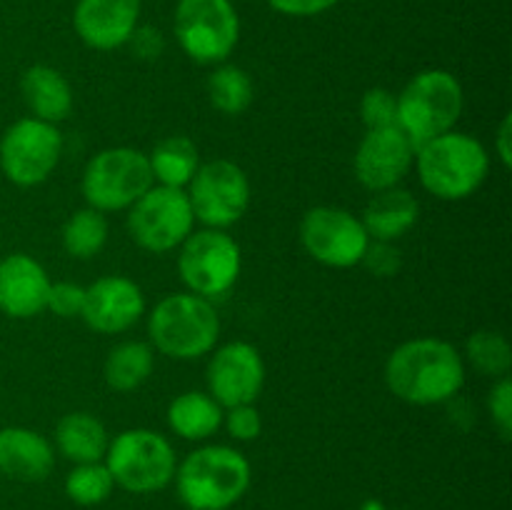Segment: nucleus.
<instances>
[{
	"label": "nucleus",
	"mask_w": 512,
	"mask_h": 510,
	"mask_svg": "<svg viewBox=\"0 0 512 510\" xmlns=\"http://www.w3.org/2000/svg\"><path fill=\"white\" fill-rule=\"evenodd\" d=\"M385 385L403 403H448L465 385V360L448 340H405L385 360Z\"/></svg>",
	"instance_id": "nucleus-1"
},
{
	"label": "nucleus",
	"mask_w": 512,
	"mask_h": 510,
	"mask_svg": "<svg viewBox=\"0 0 512 510\" xmlns=\"http://www.w3.org/2000/svg\"><path fill=\"white\" fill-rule=\"evenodd\" d=\"M173 480L188 510H228L248 493L253 468L230 445H203L178 463Z\"/></svg>",
	"instance_id": "nucleus-2"
},
{
	"label": "nucleus",
	"mask_w": 512,
	"mask_h": 510,
	"mask_svg": "<svg viewBox=\"0 0 512 510\" xmlns=\"http://www.w3.org/2000/svg\"><path fill=\"white\" fill-rule=\"evenodd\" d=\"M413 165L430 195L455 203L470 198L485 183L490 155L478 138L450 130L415 148Z\"/></svg>",
	"instance_id": "nucleus-3"
},
{
	"label": "nucleus",
	"mask_w": 512,
	"mask_h": 510,
	"mask_svg": "<svg viewBox=\"0 0 512 510\" xmlns=\"http://www.w3.org/2000/svg\"><path fill=\"white\" fill-rule=\"evenodd\" d=\"M150 343L175 360L208 355L220 338V318L208 298L195 293L165 295L148 318Z\"/></svg>",
	"instance_id": "nucleus-4"
},
{
	"label": "nucleus",
	"mask_w": 512,
	"mask_h": 510,
	"mask_svg": "<svg viewBox=\"0 0 512 510\" xmlns=\"http://www.w3.org/2000/svg\"><path fill=\"white\" fill-rule=\"evenodd\" d=\"M463 85L448 70H423L398 93V128L420 148L450 133L463 115Z\"/></svg>",
	"instance_id": "nucleus-5"
},
{
	"label": "nucleus",
	"mask_w": 512,
	"mask_h": 510,
	"mask_svg": "<svg viewBox=\"0 0 512 510\" xmlns=\"http://www.w3.org/2000/svg\"><path fill=\"white\" fill-rule=\"evenodd\" d=\"M103 463L118 488L148 495L173 483L178 455L165 435L148 428H130L110 440Z\"/></svg>",
	"instance_id": "nucleus-6"
},
{
	"label": "nucleus",
	"mask_w": 512,
	"mask_h": 510,
	"mask_svg": "<svg viewBox=\"0 0 512 510\" xmlns=\"http://www.w3.org/2000/svg\"><path fill=\"white\" fill-rule=\"evenodd\" d=\"M148 155L138 148H105L88 160L83 170V198L88 208L100 213L128 210L135 200L153 188Z\"/></svg>",
	"instance_id": "nucleus-7"
},
{
	"label": "nucleus",
	"mask_w": 512,
	"mask_h": 510,
	"mask_svg": "<svg viewBox=\"0 0 512 510\" xmlns=\"http://www.w3.org/2000/svg\"><path fill=\"white\" fill-rule=\"evenodd\" d=\"M173 30L190 60L220 65L238 45L240 18L230 0H178Z\"/></svg>",
	"instance_id": "nucleus-8"
},
{
	"label": "nucleus",
	"mask_w": 512,
	"mask_h": 510,
	"mask_svg": "<svg viewBox=\"0 0 512 510\" xmlns=\"http://www.w3.org/2000/svg\"><path fill=\"white\" fill-rule=\"evenodd\" d=\"M243 253L233 235L225 230L205 228L190 233L180 245L178 273L190 293L200 298H218L238 283Z\"/></svg>",
	"instance_id": "nucleus-9"
},
{
	"label": "nucleus",
	"mask_w": 512,
	"mask_h": 510,
	"mask_svg": "<svg viewBox=\"0 0 512 510\" xmlns=\"http://www.w3.org/2000/svg\"><path fill=\"white\" fill-rule=\"evenodd\" d=\"M195 215L183 188L153 185L128 208V230L135 243L155 255L180 248L193 233Z\"/></svg>",
	"instance_id": "nucleus-10"
},
{
	"label": "nucleus",
	"mask_w": 512,
	"mask_h": 510,
	"mask_svg": "<svg viewBox=\"0 0 512 510\" xmlns=\"http://www.w3.org/2000/svg\"><path fill=\"white\" fill-rule=\"evenodd\" d=\"M63 155V135L53 123L20 118L0 138V170L10 183L33 188L45 183Z\"/></svg>",
	"instance_id": "nucleus-11"
},
{
	"label": "nucleus",
	"mask_w": 512,
	"mask_h": 510,
	"mask_svg": "<svg viewBox=\"0 0 512 510\" xmlns=\"http://www.w3.org/2000/svg\"><path fill=\"white\" fill-rule=\"evenodd\" d=\"M195 220L205 228L225 230L238 223L250 208V180L233 160H210L195 170L185 190Z\"/></svg>",
	"instance_id": "nucleus-12"
},
{
	"label": "nucleus",
	"mask_w": 512,
	"mask_h": 510,
	"mask_svg": "<svg viewBox=\"0 0 512 510\" xmlns=\"http://www.w3.org/2000/svg\"><path fill=\"white\" fill-rule=\"evenodd\" d=\"M300 243L310 258L328 268H353L363 260L370 238L363 220L355 218L350 210L318 205L303 215Z\"/></svg>",
	"instance_id": "nucleus-13"
},
{
	"label": "nucleus",
	"mask_w": 512,
	"mask_h": 510,
	"mask_svg": "<svg viewBox=\"0 0 512 510\" xmlns=\"http://www.w3.org/2000/svg\"><path fill=\"white\" fill-rule=\"evenodd\" d=\"M415 163V145L398 125L365 133L353 158L358 183L370 193L398 188Z\"/></svg>",
	"instance_id": "nucleus-14"
},
{
	"label": "nucleus",
	"mask_w": 512,
	"mask_h": 510,
	"mask_svg": "<svg viewBox=\"0 0 512 510\" xmlns=\"http://www.w3.org/2000/svg\"><path fill=\"white\" fill-rule=\"evenodd\" d=\"M208 393L223 408L255 403L265 385L263 355L245 340H233L213 353L208 363Z\"/></svg>",
	"instance_id": "nucleus-15"
},
{
	"label": "nucleus",
	"mask_w": 512,
	"mask_h": 510,
	"mask_svg": "<svg viewBox=\"0 0 512 510\" xmlns=\"http://www.w3.org/2000/svg\"><path fill=\"white\" fill-rule=\"evenodd\" d=\"M145 313V295L138 283L125 275H103L85 288L80 318L95 333L115 335L133 328Z\"/></svg>",
	"instance_id": "nucleus-16"
},
{
	"label": "nucleus",
	"mask_w": 512,
	"mask_h": 510,
	"mask_svg": "<svg viewBox=\"0 0 512 510\" xmlns=\"http://www.w3.org/2000/svg\"><path fill=\"white\" fill-rule=\"evenodd\" d=\"M138 18L140 0H78L73 25L88 48L115 50L128 45Z\"/></svg>",
	"instance_id": "nucleus-17"
},
{
	"label": "nucleus",
	"mask_w": 512,
	"mask_h": 510,
	"mask_svg": "<svg viewBox=\"0 0 512 510\" xmlns=\"http://www.w3.org/2000/svg\"><path fill=\"white\" fill-rule=\"evenodd\" d=\"M50 278L43 265L25 253L0 260V313L8 318H33L48 305Z\"/></svg>",
	"instance_id": "nucleus-18"
},
{
	"label": "nucleus",
	"mask_w": 512,
	"mask_h": 510,
	"mask_svg": "<svg viewBox=\"0 0 512 510\" xmlns=\"http://www.w3.org/2000/svg\"><path fill=\"white\" fill-rule=\"evenodd\" d=\"M55 468L53 445L38 430L10 428L0 430V473L18 483H40Z\"/></svg>",
	"instance_id": "nucleus-19"
},
{
	"label": "nucleus",
	"mask_w": 512,
	"mask_h": 510,
	"mask_svg": "<svg viewBox=\"0 0 512 510\" xmlns=\"http://www.w3.org/2000/svg\"><path fill=\"white\" fill-rule=\"evenodd\" d=\"M418 218V198L405 188H388L380 190V193H373V198L365 205V213L360 220H363V228L370 240L395 243L408 230L415 228Z\"/></svg>",
	"instance_id": "nucleus-20"
},
{
	"label": "nucleus",
	"mask_w": 512,
	"mask_h": 510,
	"mask_svg": "<svg viewBox=\"0 0 512 510\" xmlns=\"http://www.w3.org/2000/svg\"><path fill=\"white\" fill-rule=\"evenodd\" d=\"M20 93L33 118L60 123L73 110V88L60 70L50 65H33L20 78Z\"/></svg>",
	"instance_id": "nucleus-21"
},
{
	"label": "nucleus",
	"mask_w": 512,
	"mask_h": 510,
	"mask_svg": "<svg viewBox=\"0 0 512 510\" xmlns=\"http://www.w3.org/2000/svg\"><path fill=\"white\" fill-rule=\"evenodd\" d=\"M108 445V430L90 413H68L55 425V448L75 465L100 463Z\"/></svg>",
	"instance_id": "nucleus-22"
},
{
	"label": "nucleus",
	"mask_w": 512,
	"mask_h": 510,
	"mask_svg": "<svg viewBox=\"0 0 512 510\" xmlns=\"http://www.w3.org/2000/svg\"><path fill=\"white\" fill-rule=\"evenodd\" d=\"M168 425L183 440H208L223 425V405L210 393L188 390L180 393L168 408Z\"/></svg>",
	"instance_id": "nucleus-23"
},
{
	"label": "nucleus",
	"mask_w": 512,
	"mask_h": 510,
	"mask_svg": "<svg viewBox=\"0 0 512 510\" xmlns=\"http://www.w3.org/2000/svg\"><path fill=\"white\" fill-rule=\"evenodd\" d=\"M153 348L143 340H125L115 345L103 365V378L115 393H133L153 375Z\"/></svg>",
	"instance_id": "nucleus-24"
},
{
	"label": "nucleus",
	"mask_w": 512,
	"mask_h": 510,
	"mask_svg": "<svg viewBox=\"0 0 512 510\" xmlns=\"http://www.w3.org/2000/svg\"><path fill=\"white\" fill-rule=\"evenodd\" d=\"M148 163L158 185L185 190L193 180L195 170L200 168L198 145L188 135H168L155 145L153 153L148 155Z\"/></svg>",
	"instance_id": "nucleus-25"
},
{
	"label": "nucleus",
	"mask_w": 512,
	"mask_h": 510,
	"mask_svg": "<svg viewBox=\"0 0 512 510\" xmlns=\"http://www.w3.org/2000/svg\"><path fill=\"white\" fill-rule=\"evenodd\" d=\"M108 233L110 228L105 213L95 208H80L65 220L60 240H63V248L70 258L90 260L105 248Z\"/></svg>",
	"instance_id": "nucleus-26"
},
{
	"label": "nucleus",
	"mask_w": 512,
	"mask_h": 510,
	"mask_svg": "<svg viewBox=\"0 0 512 510\" xmlns=\"http://www.w3.org/2000/svg\"><path fill=\"white\" fill-rule=\"evenodd\" d=\"M208 98L223 115H240L253 103V80L238 65L223 63L208 78Z\"/></svg>",
	"instance_id": "nucleus-27"
},
{
	"label": "nucleus",
	"mask_w": 512,
	"mask_h": 510,
	"mask_svg": "<svg viewBox=\"0 0 512 510\" xmlns=\"http://www.w3.org/2000/svg\"><path fill=\"white\" fill-rule=\"evenodd\" d=\"M113 490L115 480L103 460L100 463H80L65 475V495L83 508L105 503L113 495Z\"/></svg>",
	"instance_id": "nucleus-28"
},
{
	"label": "nucleus",
	"mask_w": 512,
	"mask_h": 510,
	"mask_svg": "<svg viewBox=\"0 0 512 510\" xmlns=\"http://www.w3.org/2000/svg\"><path fill=\"white\" fill-rule=\"evenodd\" d=\"M465 355L478 373L490 378H505L512 368V348L508 338L498 330H478L470 335Z\"/></svg>",
	"instance_id": "nucleus-29"
},
{
	"label": "nucleus",
	"mask_w": 512,
	"mask_h": 510,
	"mask_svg": "<svg viewBox=\"0 0 512 510\" xmlns=\"http://www.w3.org/2000/svg\"><path fill=\"white\" fill-rule=\"evenodd\" d=\"M360 118L368 130L398 125V95L388 88H370L360 100Z\"/></svg>",
	"instance_id": "nucleus-30"
},
{
	"label": "nucleus",
	"mask_w": 512,
	"mask_h": 510,
	"mask_svg": "<svg viewBox=\"0 0 512 510\" xmlns=\"http://www.w3.org/2000/svg\"><path fill=\"white\" fill-rule=\"evenodd\" d=\"M83 305H85L83 285L68 283V280L50 283L48 305H45V310H53V315H58V318H80Z\"/></svg>",
	"instance_id": "nucleus-31"
},
{
	"label": "nucleus",
	"mask_w": 512,
	"mask_h": 510,
	"mask_svg": "<svg viewBox=\"0 0 512 510\" xmlns=\"http://www.w3.org/2000/svg\"><path fill=\"white\" fill-rule=\"evenodd\" d=\"M488 410L490 418H493L495 430L500 433V438L510 440L512 435V380L510 375L498 378V383L493 385L488 398Z\"/></svg>",
	"instance_id": "nucleus-32"
},
{
	"label": "nucleus",
	"mask_w": 512,
	"mask_h": 510,
	"mask_svg": "<svg viewBox=\"0 0 512 510\" xmlns=\"http://www.w3.org/2000/svg\"><path fill=\"white\" fill-rule=\"evenodd\" d=\"M223 423L228 428L230 438L240 440V443L255 440L260 435V430H263V418H260L258 408L253 403L228 408V413H223Z\"/></svg>",
	"instance_id": "nucleus-33"
},
{
	"label": "nucleus",
	"mask_w": 512,
	"mask_h": 510,
	"mask_svg": "<svg viewBox=\"0 0 512 510\" xmlns=\"http://www.w3.org/2000/svg\"><path fill=\"white\" fill-rule=\"evenodd\" d=\"M360 263L378 278H393L398 275L400 265H403V253L395 248L393 243H383V240H370L368 250H365Z\"/></svg>",
	"instance_id": "nucleus-34"
},
{
	"label": "nucleus",
	"mask_w": 512,
	"mask_h": 510,
	"mask_svg": "<svg viewBox=\"0 0 512 510\" xmlns=\"http://www.w3.org/2000/svg\"><path fill=\"white\" fill-rule=\"evenodd\" d=\"M130 50L135 53V58L140 60H158L163 55L165 40L160 35V30L155 28H135L133 35L128 40Z\"/></svg>",
	"instance_id": "nucleus-35"
},
{
	"label": "nucleus",
	"mask_w": 512,
	"mask_h": 510,
	"mask_svg": "<svg viewBox=\"0 0 512 510\" xmlns=\"http://www.w3.org/2000/svg\"><path fill=\"white\" fill-rule=\"evenodd\" d=\"M273 10L283 15H293V18H310V15H320L338 5V0H268Z\"/></svg>",
	"instance_id": "nucleus-36"
},
{
	"label": "nucleus",
	"mask_w": 512,
	"mask_h": 510,
	"mask_svg": "<svg viewBox=\"0 0 512 510\" xmlns=\"http://www.w3.org/2000/svg\"><path fill=\"white\" fill-rule=\"evenodd\" d=\"M510 138H512V120H510V115H505L503 123H500V130H498V140H495V150H498V155H500V160H503L505 168H510V163H512Z\"/></svg>",
	"instance_id": "nucleus-37"
},
{
	"label": "nucleus",
	"mask_w": 512,
	"mask_h": 510,
	"mask_svg": "<svg viewBox=\"0 0 512 510\" xmlns=\"http://www.w3.org/2000/svg\"><path fill=\"white\" fill-rule=\"evenodd\" d=\"M360 510H385V505L380 503V500L370 498V500H365L363 505H360Z\"/></svg>",
	"instance_id": "nucleus-38"
}]
</instances>
